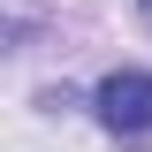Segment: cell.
<instances>
[{
    "mask_svg": "<svg viewBox=\"0 0 152 152\" xmlns=\"http://www.w3.org/2000/svg\"><path fill=\"white\" fill-rule=\"evenodd\" d=\"M91 107H99V122H107V129H122V137L152 129V76H145V69H114L107 84L91 91Z\"/></svg>",
    "mask_w": 152,
    "mask_h": 152,
    "instance_id": "6da1fadb",
    "label": "cell"
},
{
    "mask_svg": "<svg viewBox=\"0 0 152 152\" xmlns=\"http://www.w3.org/2000/svg\"><path fill=\"white\" fill-rule=\"evenodd\" d=\"M137 8H145V23H152V0H137Z\"/></svg>",
    "mask_w": 152,
    "mask_h": 152,
    "instance_id": "7a4b0ae2",
    "label": "cell"
}]
</instances>
